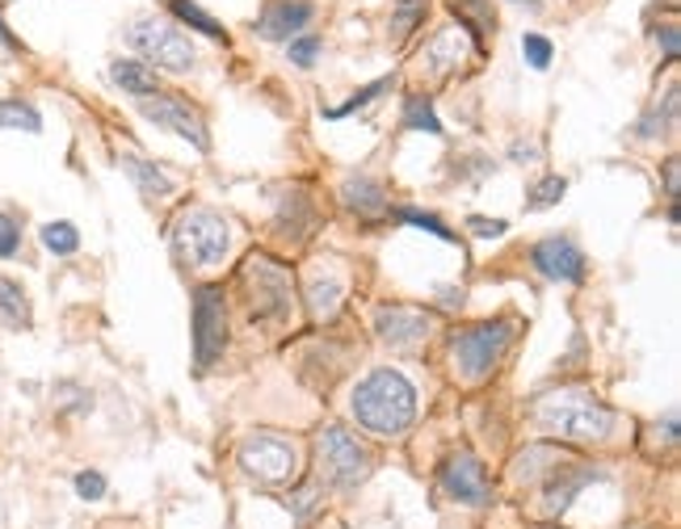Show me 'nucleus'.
<instances>
[{
    "mask_svg": "<svg viewBox=\"0 0 681 529\" xmlns=\"http://www.w3.org/2000/svg\"><path fill=\"white\" fill-rule=\"evenodd\" d=\"M354 416L371 433H404L416 416V391L400 371H371L354 387Z\"/></svg>",
    "mask_w": 681,
    "mask_h": 529,
    "instance_id": "obj_1",
    "label": "nucleus"
},
{
    "mask_svg": "<svg viewBox=\"0 0 681 529\" xmlns=\"http://www.w3.org/2000/svg\"><path fill=\"white\" fill-rule=\"evenodd\" d=\"M539 424L564 442H601L614 428V412L589 391H555L539 399Z\"/></svg>",
    "mask_w": 681,
    "mask_h": 529,
    "instance_id": "obj_2",
    "label": "nucleus"
},
{
    "mask_svg": "<svg viewBox=\"0 0 681 529\" xmlns=\"http://www.w3.org/2000/svg\"><path fill=\"white\" fill-rule=\"evenodd\" d=\"M127 43L143 55L148 68H161V72H173V77L190 72L193 63H198L193 43L181 34V26H173L164 17H152V13H143V17H136L127 26Z\"/></svg>",
    "mask_w": 681,
    "mask_h": 529,
    "instance_id": "obj_3",
    "label": "nucleus"
},
{
    "mask_svg": "<svg viewBox=\"0 0 681 529\" xmlns=\"http://www.w3.org/2000/svg\"><path fill=\"white\" fill-rule=\"evenodd\" d=\"M173 248H177V257L193 269H211L227 257V248H232V227H227V219L215 211H207V207H193L177 219V227H173Z\"/></svg>",
    "mask_w": 681,
    "mask_h": 529,
    "instance_id": "obj_4",
    "label": "nucleus"
},
{
    "mask_svg": "<svg viewBox=\"0 0 681 529\" xmlns=\"http://www.w3.org/2000/svg\"><path fill=\"white\" fill-rule=\"evenodd\" d=\"M509 341H514V324L509 319H489V324H475L467 332H455V344H450L455 371L463 374L467 383L489 378L496 371V362H501V353L509 349Z\"/></svg>",
    "mask_w": 681,
    "mask_h": 529,
    "instance_id": "obj_5",
    "label": "nucleus"
},
{
    "mask_svg": "<svg viewBox=\"0 0 681 529\" xmlns=\"http://www.w3.org/2000/svg\"><path fill=\"white\" fill-rule=\"evenodd\" d=\"M316 471L332 487H357L371 475V454H366V446H357V437H350L345 428L328 424L316 437Z\"/></svg>",
    "mask_w": 681,
    "mask_h": 529,
    "instance_id": "obj_6",
    "label": "nucleus"
},
{
    "mask_svg": "<svg viewBox=\"0 0 681 529\" xmlns=\"http://www.w3.org/2000/svg\"><path fill=\"white\" fill-rule=\"evenodd\" d=\"M248 291V316L270 324V319H282L291 311V278L286 269L270 257H248L245 273H240Z\"/></svg>",
    "mask_w": 681,
    "mask_h": 529,
    "instance_id": "obj_7",
    "label": "nucleus"
},
{
    "mask_svg": "<svg viewBox=\"0 0 681 529\" xmlns=\"http://www.w3.org/2000/svg\"><path fill=\"white\" fill-rule=\"evenodd\" d=\"M227 349V303L219 286H198L193 291V357L198 371H211Z\"/></svg>",
    "mask_w": 681,
    "mask_h": 529,
    "instance_id": "obj_8",
    "label": "nucleus"
},
{
    "mask_svg": "<svg viewBox=\"0 0 681 529\" xmlns=\"http://www.w3.org/2000/svg\"><path fill=\"white\" fill-rule=\"evenodd\" d=\"M240 471L257 483H286L295 475V446L278 433H253L240 446Z\"/></svg>",
    "mask_w": 681,
    "mask_h": 529,
    "instance_id": "obj_9",
    "label": "nucleus"
},
{
    "mask_svg": "<svg viewBox=\"0 0 681 529\" xmlns=\"http://www.w3.org/2000/svg\"><path fill=\"white\" fill-rule=\"evenodd\" d=\"M143 114H148L156 127H168L173 134L190 139L198 152H207V148H211V139H207V122H202V114H198V109H190L186 97L152 93V97H143Z\"/></svg>",
    "mask_w": 681,
    "mask_h": 529,
    "instance_id": "obj_10",
    "label": "nucleus"
},
{
    "mask_svg": "<svg viewBox=\"0 0 681 529\" xmlns=\"http://www.w3.org/2000/svg\"><path fill=\"white\" fill-rule=\"evenodd\" d=\"M535 269L551 282H585V252L568 236H547L530 248Z\"/></svg>",
    "mask_w": 681,
    "mask_h": 529,
    "instance_id": "obj_11",
    "label": "nucleus"
},
{
    "mask_svg": "<svg viewBox=\"0 0 681 529\" xmlns=\"http://www.w3.org/2000/svg\"><path fill=\"white\" fill-rule=\"evenodd\" d=\"M442 487L463 504H489L492 501L489 475H484L480 458H475V454H467V450L455 454V458L442 467Z\"/></svg>",
    "mask_w": 681,
    "mask_h": 529,
    "instance_id": "obj_12",
    "label": "nucleus"
},
{
    "mask_svg": "<svg viewBox=\"0 0 681 529\" xmlns=\"http://www.w3.org/2000/svg\"><path fill=\"white\" fill-rule=\"evenodd\" d=\"M312 4L307 0H270V9L257 17V34L266 38V43H291L295 34L307 30L312 22Z\"/></svg>",
    "mask_w": 681,
    "mask_h": 529,
    "instance_id": "obj_13",
    "label": "nucleus"
},
{
    "mask_svg": "<svg viewBox=\"0 0 681 529\" xmlns=\"http://www.w3.org/2000/svg\"><path fill=\"white\" fill-rule=\"evenodd\" d=\"M375 328H379V337L387 344H416L421 337H430V328H434V319L425 316V311H412V307H379V316H375Z\"/></svg>",
    "mask_w": 681,
    "mask_h": 529,
    "instance_id": "obj_14",
    "label": "nucleus"
},
{
    "mask_svg": "<svg viewBox=\"0 0 681 529\" xmlns=\"http://www.w3.org/2000/svg\"><path fill=\"white\" fill-rule=\"evenodd\" d=\"M463 59H467L463 30H437L434 38L425 43V51H421V68H430L434 77H446V72L463 68Z\"/></svg>",
    "mask_w": 681,
    "mask_h": 529,
    "instance_id": "obj_15",
    "label": "nucleus"
},
{
    "mask_svg": "<svg viewBox=\"0 0 681 529\" xmlns=\"http://www.w3.org/2000/svg\"><path fill=\"white\" fill-rule=\"evenodd\" d=\"M341 202H345L357 219H383V214H387V193H383V186L371 181V177H350V181L341 186Z\"/></svg>",
    "mask_w": 681,
    "mask_h": 529,
    "instance_id": "obj_16",
    "label": "nucleus"
},
{
    "mask_svg": "<svg viewBox=\"0 0 681 529\" xmlns=\"http://www.w3.org/2000/svg\"><path fill=\"white\" fill-rule=\"evenodd\" d=\"M109 80H114L118 89H127L131 97H152V93H161L156 68H148L143 59H114V63H109Z\"/></svg>",
    "mask_w": 681,
    "mask_h": 529,
    "instance_id": "obj_17",
    "label": "nucleus"
},
{
    "mask_svg": "<svg viewBox=\"0 0 681 529\" xmlns=\"http://www.w3.org/2000/svg\"><path fill=\"white\" fill-rule=\"evenodd\" d=\"M589 479H598V471H589V467H564V471H560V467H555V475H551V483H547L543 508L547 513H564L568 501H573Z\"/></svg>",
    "mask_w": 681,
    "mask_h": 529,
    "instance_id": "obj_18",
    "label": "nucleus"
},
{
    "mask_svg": "<svg viewBox=\"0 0 681 529\" xmlns=\"http://www.w3.org/2000/svg\"><path fill=\"white\" fill-rule=\"evenodd\" d=\"M450 13L459 17V30H463V34H471L480 47H484V38H489L492 30H496L492 0H450Z\"/></svg>",
    "mask_w": 681,
    "mask_h": 529,
    "instance_id": "obj_19",
    "label": "nucleus"
},
{
    "mask_svg": "<svg viewBox=\"0 0 681 529\" xmlns=\"http://www.w3.org/2000/svg\"><path fill=\"white\" fill-rule=\"evenodd\" d=\"M122 173H127V177H131V181L139 186V193H143V198H152V202H156V198H168V193L177 189V186H173V177H168V173H161L152 160L122 156Z\"/></svg>",
    "mask_w": 681,
    "mask_h": 529,
    "instance_id": "obj_20",
    "label": "nucleus"
},
{
    "mask_svg": "<svg viewBox=\"0 0 681 529\" xmlns=\"http://www.w3.org/2000/svg\"><path fill=\"white\" fill-rule=\"evenodd\" d=\"M168 9H173V17L181 22V26L198 30V34H207V38H215V43H227V30L219 26L215 17L198 4V0H168Z\"/></svg>",
    "mask_w": 681,
    "mask_h": 529,
    "instance_id": "obj_21",
    "label": "nucleus"
},
{
    "mask_svg": "<svg viewBox=\"0 0 681 529\" xmlns=\"http://www.w3.org/2000/svg\"><path fill=\"white\" fill-rule=\"evenodd\" d=\"M0 324L9 328H30V298L17 282L0 278Z\"/></svg>",
    "mask_w": 681,
    "mask_h": 529,
    "instance_id": "obj_22",
    "label": "nucleus"
},
{
    "mask_svg": "<svg viewBox=\"0 0 681 529\" xmlns=\"http://www.w3.org/2000/svg\"><path fill=\"white\" fill-rule=\"evenodd\" d=\"M341 294H345V286H341L337 278H312V286H307V303H312L316 319H332V316H337V307H341Z\"/></svg>",
    "mask_w": 681,
    "mask_h": 529,
    "instance_id": "obj_23",
    "label": "nucleus"
},
{
    "mask_svg": "<svg viewBox=\"0 0 681 529\" xmlns=\"http://www.w3.org/2000/svg\"><path fill=\"white\" fill-rule=\"evenodd\" d=\"M0 131H43V114L30 106V102H0Z\"/></svg>",
    "mask_w": 681,
    "mask_h": 529,
    "instance_id": "obj_24",
    "label": "nucleus"
},
{
    "mask_svg": "<svg viewBox=\"0 0 681 529\" xmlns=\"http://www.w3.org/2000/svg\"><path fill=\"white\" fill-rule=\"evenodd\" d=\"M404 127H409V131L442 134V122H437V114H434V102H430V97H409V102H404Z\"/></svg>",
    "mask_w": 681,
    "mask_h": 529,
    "instance_id": "obj_25",
    "label": "nucleus"
},
{
    "mask_svg": "<svg viewBox=\"0 0 681 529\" xmlns=\"http://www.w3.org/2000/svg\"><path fill=\"white\" fill-rule=\"evenodd\" d=\"M425 9L430 0H396V17H391V34L396 38H409L412 30L425 22Z\"/></svg>",
    "mask_w": 681,
    "mask_h": 529,
    "instance_id": "obj_26",
    "label": "nucleus"
},
{
    "mask_svg": "<svg viewBox=\"0 0 681 529\" xmlns=\"http://www.w3.org/2000/svg\"><path fill=\"white\" fill-rule=\"evenodd\" d=\"M43 244L51 248L55 257H72V252L81 248V232H77L72 223H47V227H43Z\"/></svg>",
    "mask_w": 681,
    "mask_h": 529,
    "instance_id": "obj_27",
    "label": "nucleus"
},
{
    "mask_svg": "<svg viewBox=\"0 0 681 529\" xmlns=\"http://www.w3.org/2000/svg\"><path fill=\"white\" fill-rule=\"evenodd\" d=\"M387 89H396V77H383V80H375V84H366L362 93H354L345 106H337V109H325V118H345V114H354V109H366L375 97H383Z\"/></svg>",
    "mask_w": 681,
    "mask_h": 529,
    "instance_id": "obj_28",
    "label": "nucleus"
},
{
    "mask_svg": "<svg viewBox=\"0 0 681 529\" xmlns=\"http://www.w3.org/2000/svg\"><path fill=\"white\" fill-rule=\"evenodd\" d=\"M521 55H526V63H530L535 72H547L551 59H555V47L547 43L543 34H521Z\"/></svg>",
    "mask_w": 681,
    "mask_h": 529,
    "instance_id": "obj_29",
    "label": "nucleus"
},
{
    "mask_svg": "<svg viewBox=\"0 0 681 529\" xmlns=\"http://www.w3.org/2000/svg\"><path fill=\"white\" fill-rule=\"evenodd\" d=\"M564 177H543V181H535L530 186V207L535 211H547V207H555L560 198H564Z\"/></svg>",
    "mask_w": 681,
    "mask_h": 529,
    "instance_id": "obj_30",
    "label": "nucleus"
},
{
    "mask_svg": "<svg viewBox=\"0 0 681 529\" xmlns=\"http://www.w3.org/2000/svg\"><path fill=\"white\" fill-rule=\"evenodd\" d=\"M286 55H291L295 68H312L316 55H320V38H316V34H295L291 47H286Z\"/></svg>",
    "mask_w": 681,
    "mask_h": 529,
    "instance_id": "obj_31",
    "label": "nucleus"
},
{
    "mask_svg": "<svg viewBox=\"0 0 681 529\" xmlns=\"http://www.w3.org/2000/svg\"><path fill=\"white\" fill-rule=\"evenodd\" d=\"M286 504H291L295 521H312V513H316V504H320V487H316V483H303L300 492H295Z\"/></svg>",
    "mask_w": 681,
    "mask_h": 529,
    "instance_id": "obj_32",
    "label": "nucleus"
},
{
    "mask_svg": "<svg viewBox=\"0 0 681 529\" xmlns=\"http://www.w3.org/2000/svg\"><path fill=\"white\" fill-rule=\"evenodd\" d=\"M17 248H22V227H17V219H13V214H0V261L17 257Z\"/></svg>",
    "mask_w": 681,
    "mask_h": 529,
    "instance_id": "obj_33",
    "label": "nucleus"
},
{
    "mask_svg": "<svg viewBox=\"0 0 681 529\" xmlns=\"http://www.w3.org/2000/svg\"><path fill=\"white\" fill-rule=\"evenodd\" d=\"M400 219H404V223H412V227H425V232H434L437 239H446V244H455V232H450V227H446V223H442V219H434V214H425V211H400Z\"/></svg>",
    "mask_w": 681,
    "mask_h": 529,
    "instance_id": "obj_34",
    "label": "nucleus"
},
{
    "mask_svg": "<svg viewBox=\"0 0 681 529\" xmlns=\"http://www.w3.org/2000/svg\"><path fill=\"white\" fill-rule=\"evenodd\" d=\"M77 492H81L84 501H102L106 496V479L97 475V471H81L77 475Z\"/></svg>",
    "mask_w": 681,
    "mask_h": 529,
    "instance_id": "obj_35",
    "label": "nucleus"
},
{
    "mask_svg": "<svg viewBox=\"0 0 681 529\" xmlns=\"http://www.w3.org/2000/svg\"><path fill=\"white\" fill-rule=\"evenodd\" d=\"M665 114H669V118L678 114V89H669V102H665ZM656 122H660V109H653V114L644 118V127H639V131H644V134H648V139H653ZM660 131H665V122H660Z\"/></svg>",
    "mask_w": 681,
    "mask_h": 529,
    "instance_id": "obj_36",
    "label": "nucleus"
},
{
    "mask_svg": "<svg viewBox=\"0 0 681 529\" xmlns=\"http://www.w3.org/2000/svg\"><path fill=\"white\" fill-rule=\"evenodd\" d=\"M467 227H471V232H475V236H484V239H496V236H505V223H501V219H471V223H467Z\"/></svg>",
    "mask_w": 681,
    "mask_h": 529,
    "instance_id": "obj_37",
    "label": "nucleus"
},
{
    "mask_svg": "<svg viewBox=\"0 0 681 529\" xmlns=\"http://www.w3.org/2000/svg\"><path fill=\"white\" fill-rule=\"evenodd\" d=\"M295 214H300V219H307V202H303V198H295ZM282 227H291V236H300L303 232V223H291V207H282Z\"/></svg>",
    "mask_w": 681,
    "mask_h": 529,
    "instance_id": "obj_38",
    "label": "nucleus"
},
{
    "mask_svg": "<svg viewBox=\"0 0 681 529\" xmlns=\"http://www.w3.org/2000/svg\"><path fill=\"white\" fill-rule=\"evenodd\" d=\"M660 47H665V55H669V59H678V26L660 30Z\"/></svg>",
    "mask_w": 681,
    "mask_h": 529,
    "instance_id": "obj_39",
    "label": "nucleus"
},
{
    "mask_svg": "<svg viewBox=\"0 0 681 529\" xmlns=\"http://www.w3.org/2000/svg\"><path fill=\"white\" fill-rule=\"evenodd\" d=\"M665 186H669V198L678 202V160H669V164H665Z\"/></svg>",
    "mask_w": 681,
    "mask_h": 529,
    "instance_id": "obj_40",
    "label": "nucleus"
},
{
    "mask_svg": "<svg viewBox=\"0 0 681 529\" xmlns=\"http://www.w3.org/2000/svg\"><path fill=\"white\" fill-rule=\"evenodd\" d=\"M0 43H4V47H13V51H22V43H17V34H13V30L4 26V17H0Z\"/></svg>",
    "mask_w": 681,
    "mask_h": 529,
    "instance_id": "obj_41",
    "label": "nucleus"
},
{
    "mask_svg": "<svg viewBox=\"0 0 681 529\" xmlns=\"http://www.w3.org/2000/svg\"><path fill=\"white\" fill-rule=\"evenodd\" d=\"M514 4H530V9H539V0H514Z\"/></svg>",
    "mask_w": 681,
    "mask_h": 529,
    "instance_id": "obj_42",
    "label": "nucleus"
}]
</instances>
